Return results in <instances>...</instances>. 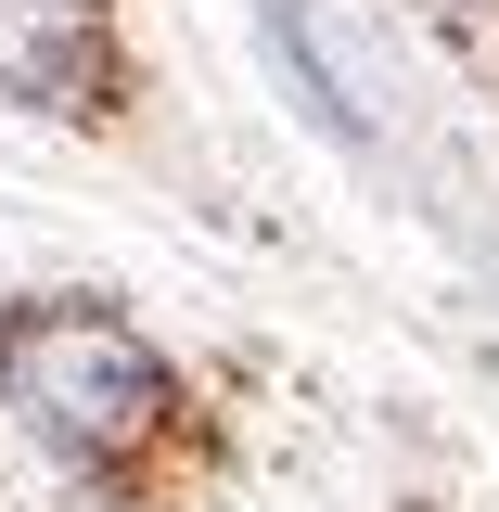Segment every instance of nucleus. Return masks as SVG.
<instances>
[{
	"label": "nucleus",
	"mask_w": 499,
	"mask_h": 512,
	"mask_svg": "<svg viewBox=\"0 0 499 512\" xmlns=\"http://www.w3.org/2000/svg\"><path fill=\"white\" fill-rule=\"evenodd\" d=\"M0 397H13L52 448H77V461H128V448L167 436V410H180L167 359H154L128 320H103V308L13 320V333H0Z\"/></svg>",
	"instance_id": "obj_1"
},
{
	"label": "nucleus",
	"mask_w": 499,
	"mask_h": 512,
	"mask_svg": "<svg viewBox=\"0 0 499 512\" xmlns=\"http://www.w3.org/2000/svg\"><path fill=\"white\" fill-rule=\"evenodd\" d=\"M103 77V13L90 0H0V90L39 116H90Z\"/></svg>",
	"instance_id": "obj_2"
}]
</instances>
